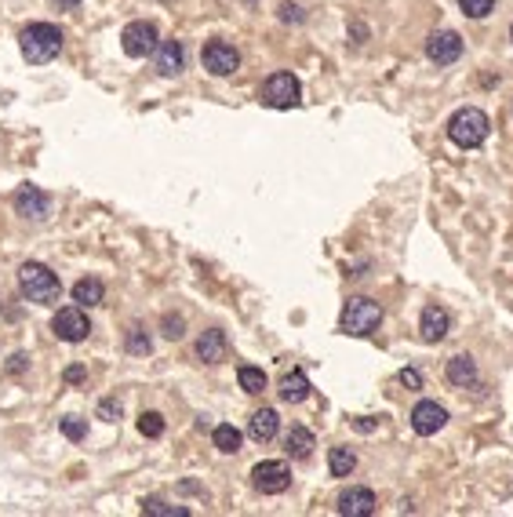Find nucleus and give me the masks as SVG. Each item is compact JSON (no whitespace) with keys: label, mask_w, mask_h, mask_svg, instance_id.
<instances>
[{"label":"nucleus","mask_w":513,"mask_h":517,"mask_svg":"<svg viewBox=\"0 0 513 517\" xmlns=\"http://www.w3.org/2000/svg\"><path fill=\"white\" fill-rule=\"evenodd\" d=\"M310 375L303 372V368H292L288 375H284L280 379V401H284V405H303V401L310 397Z\"/></svg>","instance_id":"dca6fc26"},{"label":"nucleus","mask_w":513,"mask_h":517,"mask_svg":"<svg viewBox=\"0 0 513 517\" xmlns=\"http://www.w3.org/2000/svg\"><path fill=\"white\" fill-rule=\"evenodd\" d=\"M259 99H262V106H269V109H295V106L303 102V84H299L295 73L277 70V73H269V77L262 81Z\"/></svg>","instance_id":"39448f33"},{"label":"nucleus","mask_w":513,"mask_h":517,"mask_svg":"<svg viewBox=\"0 0 513 517\" xmlns=\"http://www.w3.org/2000/svg\"><path fill=\"white\" fill-rule=\"evenodd\" d=\"M106 299V284L98 277H81L73 284V303L77 306H98Z\"/></svg>","instance_id":"aec40b11"},{"label":"nucleus","mask_w":513,"mask_h":517,"mask_svg":"<svg viewBox=\"0 0 513 517\" xmlns=\"http://www.w3.org/2000/svg\"><path fill=\"white\" fill-rule=\"evenodd\" d=\"M444 375H448V383L451 386H474L477 383V361L470 358V354H455L451 361H448V368H444Z\"/></svg>","instance_id":"6ab92c4d"},{"label":"nucleus","mask_w":513,"mask_h":517,"mask_svg":"<svg viewBox=\"0 0 513 517\" xmlns=\"http://www.w3.org/2000/svg\"><path fill=\"white\" fill-rule=\"evenodd\" d=\"M193 354L204 365H218V361H226V354H230V339H226V332H218V328H208L197 335Z\"/></svg>","instance_id":"f8f14e48"},{"label":"nucleus","mask_w":513,"mask_h":517,"mask_svg":"<svg viewBox=\"0 0 513 517\" xmlns=\"http://www.w3.org/2000/svg\"><path fill=\"white\" fill-rule=\"evenodd\" d=\"M124 347H128V354H139V358H142V354H150V350H153V339L146 335V328H142V324H132V328H128V335H124Z\"/></svg>","instance_id":"a878e982"},{"label":"nucleus","mask_w":513,"mask_h":517,"mask_svg":"<svg viewBox=\"0 0 513 517\" xmlns=\"http://www.w3.org/2000/svg\"><path fill=\"white\" fill-rule=\"evenodd\" d=\"M354 467H357V455H354L350 448H331V452H328V470H331V478H350Z\"/></svg>","instance_id":"5701e85b"},{"label":"nucleus","mask_w":513,"mask_h":517,"mask_svg":"<svg viewBox=\"0 0 513 517\" xmlns=\"http://www.w3.org/2000/svg\"><path fill=\"white\" fill-rule=\"evenodd\" d=\"M509 40H513V26H509Z\"/></svg>","instance_id":"4c0bfd02"},{"label":"nucleus","mask_w":513,"mask_h":517,"mask_svg":"<svg viewBox=\"0 0 513 517\" xmlns=\"http://www.w3.org/2000/svg\"><path fill=\"white\" fill-rule=\"evenodd\" d=\"M237 383H241L244 393H262L269 379H266L262 368H255V365H241V368H237Z\"/></svg>","instance_id":"393cba45"},{"label":"nucleus","mask_w":513,"mask_h":517,"mask_svg":"<svg viewBox=\"0 0 513 517\" xmlns=\"http://www.w3.org/2000/svg\"><path fill=\"white\" fill-rule=\"evenodd\" d=\"M492 132V121H488V113L477 109V106H466L459 109L455 117L448 121V139L459 146V150H477Z\"/></svg>","instance_id":"7ed1b4c3"},{"label":"nucleus","mask_w":513,"mask_h":517,"mask_svg":"<svg viewBox=\"0 0 513 517\" xmlns=\"http://www.w3.org/2000/svg\"><path fill=\"white\" fill-rule=\"evenodd\" d=\"M379 324H382V306L375 299H368V296H354L346 306H342V317H338V328L346 335H354V339L375 335Z\"/></svg>","instance_id":"20e7f679"},{"label":"nucleus","mask_w":513,"mask_h":517,"mask_svg":"<svg viewBox=\"0 0 513 517\" xmlns=\"http://www.w3.org/2000/svg\"><path fill=\"white\" fill-rule=\"evenodd\" d=\"M157 44H160L157 26H153V22H146V19L128 22V26H124V33H121V47H124L128 59H146V55H153V51H157Z\"/></svg>","instance_id":"0eeeda50"},{"label":"nucleus","mask_w":513,"mask_h":517,"mask_svg":"<svg viewBox=\"0 0 513 517\" xmlns=\"http://www.w3.org/2000/svg\"><path fill=\"white\" fill-rule=\"evenodd\" d=\"M313 448H317V441H313V434L306 427H292L288 437H284V452H288L292 459H310Z\"/></svg>","instance_id":"412c9836"},{"label":"nucleus","mask_w":513,"mask_h":517,"mask_svg":"<svg viewBox=\"0 0 513 517\" xmlns=\"http://www.w3.org/2000/svg\"><path fill=\"white\" fill-rule=\"evenodd\" d=\"M19 292L37 306H55L63 296V284L44 263H22L19 266Z\"/></svg>","instance_id":"f03ea898"},{"label":"nucleus","mask_w":513,"mask_h":517,"mask_svg":"<svg viewBox=\"0 0 513 517\" xmlns=\"http://www.w3.org/2000/svg\"><path fill=\"white\" fill-rule=\"evenodd\" d=\"M98 419H106V423H117V419H121V401H117V397H106V401H98Z\"/></svg>","instance_id":"2f4dec72"},{"label":"nucleus","mask_w":513,"mask_h":517,"mask_svg":"<svg viewBox=\"0 0 513 517\" xmlns=\"http://www.w3.org/2000/svg\"><path fill=\"white\" fill-rule=\"evenodd\" d=\"M51 4H59V8H77L81 0H51Z\"/></svg>","instance_id":"e433bc0d"},{"label":"nucleus","mask_w":513,"mask_h":517,"mask_svg":"<svg viewBox=\"0 0 513 517\" xmlns=\"http://www.w3.org/2000/svg\"><path fill=\"white\" fill-rule=\"evenodd\" d=\"M201 63L211 77H234L241 70V51L226 40H208L201 51Z\"/></svg>","instance_id":"423d86ee"},{"label":"nucleus","mask_w":513,"mask_h":517,"mask_svg":"<svg viewBox=\"0 0 513 517\" xmlns=\"http://www.w3.org/2000/svg\"><path fill=\"white\" fill-rule=\"evenodd\" d=\"M142 513H146V517H190V510H186V506H171V503H167V499H160V495L142 499Z\"/></svg>","instance_id":"b1692460"},{"label":"nucleus","mask_w":513,"mask_h":517,"mask_svg":"<svg viewBox=\"0 0 513 517\" xmlns=\"http://www.w3.org/2000/svg\"><path fill=\"white\" fill-rule=\"evenodd\" d=\"M19 47H22V59L33 66H44L51 59H59L63 51V30L51 26V22H30L19 33Z\"/></svg>","instance_id":"f257e3e1"},{"label":"nucleus","mask_w":513,"mask_h":517,"mask_svg":"<svg viewBox=\"0 0 513 517\" xmlns=\"http://www.w3.org/2000/svg\"><path fill=\"white\" fill-rule=\"evenodd\" d=\"M12 208H15V215L40 222V219L51 215V197H47L40 186H19L15 197H12Z\"/></svg>","instance_id":"9b49d317"},{"label":"nucleus","mask_w":513,"mask_h":517,"mask_svg":"<svg viewBox=\"0 0 513 517\" xmlns=\"http://www.w3.org/2000/svg\"><path fill=\"white\" fill-rule=\"evenodd\" d=\"M375 492L372 488H346L338 495V503H335V510L342 513V517H372L375 513Z\"/></svg>","instance_id":"4468645a"},{"label":"nucleus","mask_w":513,"mask_h":517,"mask_svg":"<svg viewBox=\"0 0 513 517\" xmlns=\"http://www.w3.org/2000/svg\"><path fill=\"white\" fill-rule=\"evenodd\" d=\"M63 379H66L70 386H77V383H84V379H88V368H84V365H70Z\"/></svg>","instance_id":"72a5a7b5"},{"label":"nucleus","mask_w":513,"mask_h":517,"mask_svg":"<svg viewBox=\"0 0 513 517\" xmlns=\"http://www.w3.org/2000/svg\"><path fill=\"white\" fill-rule=\"evenodd\" d=\"M211 441H215V448L222 452V455H237L241 452V430L234 427V423H218L215 430H211Z\"/></svg>","instance_id":"4be33fe9"},{"label":"nucleus","mask_w":513,"mask_h":517,"mask_svg":"<svg viewBox=\"0 0 513 517\" xmlns=\"http://www.w3.org/2000/svg\"><path fill=\"white\" fill-rule=\"evenodd\" d=\"M354 427H357V430H361V434H372V430H375V423H372V419H357V423H354Z\"/></svg>","instance_id":"c9c22d12"},{"label":"nucleus","mask_w":513,"mask_h":517,"mask_svg":"<svg viewBox=\"0 0 513 517\" xmlns=\"http://www.w3.org/2000/svg\"><path fill=\"white\" fill-rule=\"evenodd\" d=\"M426 59L437 63V66L459 63V59H463V37L455 33V30H437V33H430V40H426Z\"/></svg>","instance_id":"1a4fd4ad"},{"label":"nucleus","mask_w":513,"mask_h":517,"mask_svg":"<svg viewBox=\"0 0 513 517\" xmlns=\"http://www.w3.org/2000/svg\"><path fill=\"white\" fill-rule=\"evenodd\" d=\"M153 55H157V70H160L164 77H179L183 66H186V47H183V40H160Z\"/></svg>","instance_id":"2eb2a0df"},{"label":"nucleus","mask_w":513,"mask_h":517,"mask_svg":"<svg viewBox=\"0 0 513 517\" xmlns=\"http://www.w3.org/2000/svg\"><path fill=\"white\" fill-rule=\"evenodd\" d=\"M277 19L280 22H288V26H299L306 19V12L295 4V0H280V8H277Z\"/></svg>","instance_id":"cd10ccee"},{"label":"nucleus","mask_w":513,"mask_h":517,"mask_svg":"<svg viewBox=\"0 0 513 517\" xmlns=\"http://www.w3.org/2000/svg\"><path fill=\"white\" fill-rule=\"evenodd\" d=\"M51 332L63 342H84L91 335V321L84 317V306H66L51 317Z\"/></svg>","instance_id":"9d476101"},{"label":"nucleus","mask_w":513,"mask_h":517,"mask_svg":"<svg viewBox=\"0 0 513 517\" xmlns=\"http://www.w3.org/2000/svg\"><path fill=\"white\" fill-rule=\"evenodd\" d=\"M459 8H463L470 19H484V15L495 8V0H459Z\"/></svg>","instance_id":"7c9ffc66"},{"label":"nucleus","mask_w":513,"mask_h":517,"mask_svg":"<svg viewBox=\"0 0 513 517\" xmlns=\"http://www.w3.org/2000/svg\"><path fill=\"white\" fill-rule=\"evenodd\" d=\"M444 423H448V412L437 405V401H419L412 409V430L419 437H433L437 430H444Z\"/></svg>","instance_id":"ddd939ff"},{"label":"nucleus","mask_w":513,"mask_h":517,"mask_svg":"<svg viewBox=\"0 0 513 517\" xmlns=\"http://www.w3.org/2000/svg\"><path fill=\"white\" fill-rule=\"evenodd\" d=\"M397 379H401L408 390H423V375L415 368H401V375H397Z\"/></svg>","instance_id":"473e14b6"},{"label":"nucleus","mask_w":513,"mask_h":517,"mask_svg":"<svg viewBox=\"0 0 513 517\" xmlns=\"http://www.w3.org/2000/svg\"><path fill=\"white\" fill-rule=\"evenodd\" d=\"M26 368H30V358H26V354H12V361H8V372H12V375H22Z\"/></svg>","instance_id":"f704fd0d"},{"label":"nucleus","mask_w":513,"mask_h":517,"mask_svg":"<svg viewBox=\"0 0 513 517\" xmlns=\"http://www.w3.org/2000/svg\"><path fill=\"white\" fill-rule=\"evenodd\" d=\"M160 328H164V335H167V339H183V335H186V321H183L179 314H164Z\"/></svg>","instance_id":"c756f323"},{"label":"nucleus","mask_w":513,"mask_h":517,"mask_svg":"<svg viewBox=\"0 0 513 517\" xmlns=\"http://www.w3.org/2000/svg\"><path fill=\"white\" fill-rule=\"evenodd\" d=\"M59 430H63L70 441H84V437H88V423H84V419H77V416L59 419Z\"/></svg>","instance_id":"c85d7f7f"},{"label":"nucleus","mask_w":513,"mask_h":517,"mask_svg":"<svg viewBox=\"0 0 513 517\" xmlns=\"http://www.w3.org/2000/svg\"><path fill=\"white\" fill-rule=\"evenodd\" d=\"M139 434L150 437V441L160 437V434H164V416H160V412H142V416H139Z\"/></svg>","instance_id":"bb28decb"},{"label":"nucleus","mask_w":513,"mask_h":517,"mask_svg":"<svg viewBox=\"0 0 513 517\" xmlns=\"http://www.w3.org/2000/svg\"><path fill=\"white\" fill-rule=\"evenodd\" d=\"M252 485L255 492L262 495H280V492H288L292 488V470L280 463V459H266V463H259L252 470Z\"/></svg>","instance_id":"6e6552de"},{"label":"nucleus","mask_w":513,"mask_h":517,"mask_svg":"<svg viewBox=\"0 0 513 517\" xmlns=\"http://www.w3.org/2000/svg\"><path fill=\"white\" fill-rule=\"evenodd\" d=\"M277 430H280V416H277L273 409H259V412L248 419V437L259 441V444H269V441L277 437Z\"/></svg>","instance_id":"a211bd4d"},{"label":"nucleus","mask_w":513,"mask_h":517,"mask_svg":"<svg viewBox=\"0 0 513 517\" xmlns=\"http://www.w3.org/2000/svg\"><path fill=\"white\" fill-rule=\"evenodd\" d=\"M419 332L426 342H440L448 332H451V317L444 306H426L423 310V321H419Z\"/></svg>","instance_id":"f3484780"}]
</instances>
